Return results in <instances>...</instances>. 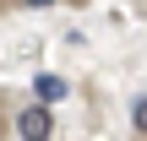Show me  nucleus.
I'll return each instance as SVG.
<instances>
[{"mask_svg":"<svg viewBox=\"0 0 147 141\" xmlns=\"http://www.w3.org/2000/svg\"><path fill=\"white\" fill-rule=\"evenodd\" d=\"M33 92H38L44 103H60V98H65V82H60V76H38V82H33Z\"/></svg>","mask_w":147,"mask_h":141,"instance_id":"obj_2","label":"nucleus"},{"mask_svg":"<svg viewBox=\"0 0 147 141\" xmlns=\"http://www.w3.org/2000/svg\"><path fill=\"white\" fill-rule=\"evenodd\" d=\"M11 125H16V136L38 141V136H49V125H55V120H49V109H44V98H38V103H33V109H22Z\"/></svg>","mask_w":147,"mask_h":141,"instance_id":"obj_1","label":"nucleus"},{"mask_svg":"<svg viewBox=\"0 0 147 141\" xmlns=\"http://www.w3.org/2000/svg\"><path fill=\"white\" fill-rule=\"evenodd\" d=\"M22 5H27V11H44V5H55V0H22Z\"/></svg>","mask_w":147,"mask_h":141,"instance_id":"obj_4","label":"nucleus"},{"mask_svg":"<svg viewBox=\"0 0 147 141\" xmlns=\"http://www.w3.org/2000/svg\"><path fill=\"white\" fill-rule=\"evenodd\" d=\"M131 120H136V125H142V130H147V92H142V98H136V103H131Z\"/></svg>","mask_w":147,"mask_h":141,"instance_id":"obj_3","label":"nucleus"}]
</instances>
